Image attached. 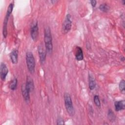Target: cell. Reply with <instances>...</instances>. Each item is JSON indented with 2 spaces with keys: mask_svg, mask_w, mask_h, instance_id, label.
I'll list each match as a JSON object with an SVG mask.
<instances>
[{
  "mask_svg": "<svg viewBox=\"0 0 125 125\" xmlns=\"http://www.w3.org/2000/svg\"><path fill=\"white\" fill-rule=\"evenodd\" d=\"M13 7H14L13 3H10L7 8L6 14L5 19L3 21L2 34H3V37L5 38H6V37L7 36V23H8V20L10 17V16L12 12Z\"/></svg>",
  "mask_w": 125,
  "mask_h": 125,
  "instance_id": "cell-4",
  "label": "cell"
},
{
  "mask_svg": "<svg viewBox=\"0 0 125 125\" xmlns=\"http://www.w3.org/2000/svg\"><path fill=\"white\" fill-rule=\"evenodd\" d=\"M119 87L121 92L124 94L125 91V81L124 80H122L120 81L119 84Z\"/></svg>",
  "mask_w": 125,
  "mask_h": 125,
  "instance_id": "cell-16",
  "label": "cell"
},
{
  "mask_svg": "<svg viewBox=\"0 0 125 125\" xmlns=\"http://www.w3.org/2000/svg\"><path fill=\"white\" fill-rule=\"evenodd\" d=\"M108 118H109L110 120H111L112 121H113L115 120V116L113 112L110 109H109V110H108Z\"/></svg>",
  "mask_w": 125,
  "mask_h": 125,
  "instance_id": "cell-18",
  "label": "cell"
},
{
  "mask_svg": "<svg viewBox=\"0 0 125 125\" xmlns=\"http://www.w3.org/2000/svg\"><path fill=\"white\" fill-rule=\"evenodd\" d=\"M99 9L103 12H107L109 9V7L107 4L104 3V4H102L100 5Z\"/></svg>",
  "mask_w": 125,
  "mask_h": 125,
  "instance_id": "cell-17",
  "label": "cell"
},
{
  "mask_svg": "<svg viewBox=\"0 0 125 125\" xmlns=\"http://www.w3.org/2000/svg\"><path fill=\"white\" fill-rule=\"evenodd\" d=\"M0 78L1 80L4 81L8 73V69L6 65L3 62H1L0 63Z\"/></svg>",
  "mask_w": 125,
  "mask_h": 125,
  "instance_id": "cell-7",
  "label": "cell"
},
{
  "mask_svg": "<svg viewBox=\"0 0 125 125\" xmlns=\"http://www.w3.org/2000/svg\"><path fill=\"white\" fill-rule=\"evenodd\" d=\"M25 84L26 89L30 92H31V91H32L34 90V82H33L32 79L30 77H29V76L27 77L26 82Z\"/></svg>",
  "mask_w": 125,
  "mask_h": 125,
  "instance_id": "cell-10",
  "label": "cell"
},
{
  "mask_svg": "<svg viewBox=\"0 0 125 125\" xmlns=\"http://www.w3.org/2000/svg\"><path fill=\"white\" fill-rule=\"evenodd\" d=\"M21 91L22 95L26 102H28L30 101V92L26 89L25 84H22L21 87Z\"/></svg>",
  "mask_w": 125,
  "mask_h": 125,
  "instance_id": "cell-9",
  "label": "cell"
},
{
  "mask_svg": "<svg viewBox=\"0 0 125 125\" xmlns=\"http://www.w3.org/2000/svg\"><path fill=\"white\" fill-rule=\"evenodd\" d=\"M90 2H91V4L92 6V7H95L96 6L97 1L95 0H92L90 1Z\"/></svg>",
  "mask_w": 125,
  "mask_h": 125,
  "instance_id": "cell-21",
  "label": "cell"
},
{
  "mask_svg": "<svg viewBox=\"0 0 125 125\" xmlns=\"http://www.w3.org/2000/svg\"><path fill=\"white\" fill-rule=\"evenodd\" d=\"M26 62L29 72L32 74L35 71V61L33 53L31 51H27L26 53Z\"/></svg>",
  "mask_w": 125,
  "mask_h": 125,
  "instance_id": "cell-3",
  "label": "cell"
},
{
  "mask_svg": "<svg viewBox=\"0 0 125 125\" xmlns=\"http://www.w3.org/2000/svg\"><path fill=\"white\" fill-rule=\"evenodd\" d=\"M17 83H18V81L16 78H15L13 79L10 83L9 84V87L10 89L12 90H15L17 86Z\"/></svg>",
  "mask_w": 125,
  "mask_h": 125,
  "instance_id": "cell-15",
  "label": "cell"
},
{
  "mask_svg": "<svg viewBox=\"0 0 125 125\" xmlns=\"http://www.w3.org/2000/svg\"><path fill=\"white\" fill-rule=\"evenodd\" d=\"M38 53L40 57V60L41 63H43L46 59V51L44 49L42 45H39L38 46Z\"/></svg>",
  "mask_w": 125,
  "mask_h": 125,
  "instance_id": "cell-8",
  "label": "cell"
},
{
  "mask_svg": "<svg viewBox=\"0 0 125 125\" xmlns=\"http://www.w3.org/2000/svg\"><path fill=\"white\" fill-rule=\"evenodd\" d=\"M10 57L12 62L13 64H16L18 62V51L17 49H14L10 54Z\"/></svg>",
  "mask_w": 125,
  "mask_h": 125,
  "instance_id": "cell-12",
  "label": "cell"
},
{
  "mask_svg": "<svg viewBox=\"0 0 125 125\" xmlns=\"http://www.w3.org/2000/svg\"><path fill=\"white\" fill-rule=\"evenodd\" d=\"M94 103H95V104L96 105V106H97L98 107L101 106V102H100V100L99 96L95 95L94 96Z\"/></svg>",
  "mask_w": 125,
  "mask_h": 125,
  "instance_id": "cell-19",
  "label": "cell"
},
{
  "mask_svg": "<svg viewBox=\"0 0 125 125\" xmlns=\"http://www.w3.org/2000/svg\"><path fill=\"white\" fill-rule=\"evenodd\" d=\"M63 98L65 109L67 113L70 116H73L75 114V110L73 107L71 96L68 93L65 92L64 94Z\"/></svg>",
  "mask_w": 125,
  "mask_h": 125,
  "instance_id": "cell-2",
  "label": "cell"
},
{
  "mask_svg": "<svg viewBox=\"0 0 125 125\" xmlns=\"http://www.w3.org/2000/svg\"><path fill=\"white\" fill-rule=\"evenodd\" d=\"M44 41L46 52L50 54L53 50L52 37L51 30L49 27H46L44 31Z\"/></svg>",
  "mask_w": 125,
  "mask_h": 125,
  "instance_id": "cell-1",
  "label": "cell"
},
{
  "mask_svg": "<svg viewBox=\"0 0 125 125\" xmlns=\"http://www.w3.org/2000/svg\"><path fill=\"white\" fill-rule=\"evenodd\" d=\"M71 16L70 14H67L62 25V32L64 34L67 33L71 30Z\"/></svg>",
  "mask_w": 125,
  "mask_h": 125,
  "instance_id": "cell-5",
  "label": "cell"
},
{
  "mask_svg": "<svg viewBox=\"0 0 125 125\" xmlns=\"http://www.w3.org/2000/svg\"><path fill=\"white\" fill-rule=\"evenodd\" d=\"M115 109L116 111H119L125 109V104L124 101H118L115 102Z\"/></svg>",
  "mask_w": 125,
  "mask_h": 125,
  "instance_id": "cell-13",
  "label": "cell"
},
{
  "mask_svg": "<svg viewBox=\"0 0 125 125\" xmlns=\"http://www.w3.org/2000/svg\"><path fill=\"white\" fill-rule=\"evenodd\" d=\"M30 35L32 39L34 41H36L38 40L39 36V27L38 23L36 22L31 28Z\"/></svg>",
  "mask_w": 125,
  "mask_h": 125,
  "instance_id": "cell-6",
  "label": "cell"
},
{
  "mask_svg": "<svg viewBox=\"0 0 125 125\" xmlns=\"http://www.w3.org/2000/svg\"><path fill=\"white\" fill-rule=\"evenodd\" d=\"M57 125H64V122L62 118H59L57 120Z\"/></svg>",
  "mask_w": 125,
  "mask_h": 125,
  "instance_id": "cell-20",
  "label": "cell"
},
{
  "mask_svg": "<svg viewBox=\"0 0 125 125\" xmlns=\"http://www.w3.org/2000/svg\"><path fill=\"white\" fill-rule=\"evenodd\" d=\"M75 58L77 60L80 61L83 60V51L82 48L80 46H77L75 48Z\"/></svg>",
  "mask_w": 125,
  "mask_h": 125,
  "instance_id": "cell-11",
  "label": "cell"
},
{
  "mask_svg": "<svg viewBox=\"0 0 125 125\" xmlns=\"http://www.w3.org/2000/svg\"><path fill=\"white\" fill-rule=\"evenodd\" d=\"M122 2L123 3V4H125V1L124 0H123V1H122Z\"/></svg>",
  "mask_w": 125,
  "mask_h": 125,
  "instance_id": "cell-22",
  "label": "cell"
},
{
  "mask_svg": "<svg viewBox=\"0 0 125 125\" xmlns=\"http://www.w3.org/2000/svg\"><path fill=\"white\" fill-rule=\"evenodd\" d=\"M96 86V81L92 75H89V88L90 90H93Z\"/></svg>",
  "mask_w": 125,
  "mask_h": 125,
  "instance_id": "cell-14",
  "label": "cell"
}]
</instances>
